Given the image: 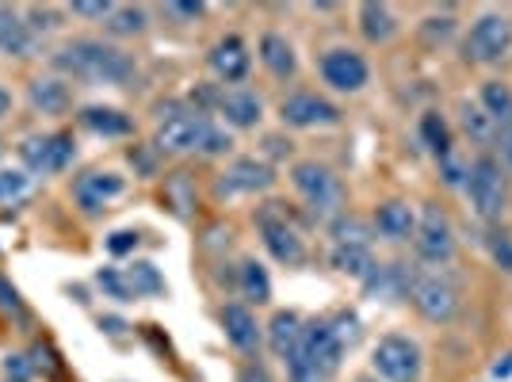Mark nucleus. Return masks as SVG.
I'll use <instances>...</instances> for the list:
<instances>
[{"label": "nucleus", "mask_w": 512, "mask_h": 382, "mask_svg": "<svg viewBox=\"0 0 512 382\" xmlns=\"http://www.w3.org/2000/svg\"><path fill=\"white\" fill-rule=\"evenodd\" d=\"M241 295L249 298V302H256V306L272 302V279L264 272V264H256V260L241 264Z\"/></svg>", "instance_id": "obj_32"}, {"label": "nucleus", "mask_w": 512, "mask_h": 382, "mask_svg": "<svg viewBox=\"0 0 512 382\" xmlns=\"http://www.w3.org/2000/svg\"><path fill=\"white\" fill-rule=\"evenodd\" d=\"M73 157H77V142H73V134H65V130L31 134V138H23V146H20V161L35 172V176L65 172L73 165Z\"/></svg>", "instance_id": "obj_7"}, {"label": "nucleus", "mask_w": 512, "mask_h": 382, "mask_svg": "<svg viewBox=\"0 0 512 382\" xmlns=\"http://www.w3.org/2000/svg\"><path fill=\"white\" fill-rule=\"evenodd\" d=\"M8 107H12V92H8V88H0V115H8Z\"/></svg>", "instance_id": "obj_53"}, {"label": "nucleus", "mask_w": 512, "mask_h": 382, "mask_svg": "<svg viewBox=\"0 0 512 382\" xmlns=\"http://www.w3.org/2000/svg\"><path fill=\"white\" fill-rule=\"evenodd\" d=\"M409 302L417 306V314L425 321L444 325V321H451L459 314V287L448 276H440V272H425V276L413 279Z\"/></svg>", "instance_id": "obj_8"}, {"label": "nucleus", "mask_w": 512, "mask_h": 382, "mask_svg": "<svg viewBox=\"0 0 512 382\" xmlns=\"http://www.w3.org/2000/svg\"><path fill=\"white\" fill-rule=\"evenodd\" d=\"M356 382H379V379H375V375H360Z\"/></svg>", "instance_id": "obj_54"}, {"label": "nucleus", "mask_w": 512, "mask_h": 382, "mask_svg": "<svg viewBox=\"0 0 512 382\" xmlns=\"http://www.w3.org/2000/svg\"><path fill=\"white\" fill-rule=\"evenodd\" d=\"M276 184V172L268 161H256V157H237L230 169L222 172L218 180V195H253V191H268Z\"/></svg>", "instance_id": "obj_14"}, {"label": "nucleus", "mask_w": 512, "mask_h": 382, "mask_svg": "<svg viewBox=\"0 0 512 382\" xmlns=\"http://www.w3.org/2000/svg\"><path fill=\"white\" fill-rule=\"evenodd\" d=\"M299 340H302V318L295 310H279L276 318H272V325H268V348H272V356L287 363L295 356Z\"/></svg>", "instance_id": "obj_22"}, {"label": "nucleus", "mask_w": 512, "mask_h": 382, "mask_svg": "<svg viewBox=\"0 0 512 382\" xmlns=\"http://www.w3.org/2000/svg\"><path fill=\"white\" fill-rule=\"evenodd\" d=\"M165 12L176 16V20H199L207 8H203V4H165Z\"/></svg>", "instance_id": "obj_48"}, {"label": "nucleus", "mask_w": 512, "mask_h": 382, "mask_svg": "<svg viewBox=\"0 0 512 382\" xmlns=\"http://www.w3.org/2000/svg\"><path fill=\"white\" fill-rule=\"evenodd\" d=\"M237 382H272V375H268L260 363H245V367L237 371Z\"/></svg>", "instance_id": "obj_49"}, {"label": "nucleus", "mask_w": 512, "mask_h": 382, "mask_svg": "<svg viewBox=\"0 0 512 382\" xmlns=\"http://www.w3.org/2000/svg\"><path fill=\"white\" fill-rule=\"evenodd\" d=\"M375 230L386 237V241H409L413 230H417V214L406 199H386L375 211Z\"/></svg>", "instance_id": "obj_19"}, {"label": "nucleus", "mask_w": 512, "mask_h": 382, "mask_svg": "<svg viewBox=\"0 0 512 382\" xmlns=\"http://www.w3.org/2000/svg\"><path fill=\"white\" fill-rule=\"evenodd\" d=\"M291 184L306 199V207L318 222H337L344 214V188L333 176V169H325L318 161H299L291 169Z\"/></svg>", "instance_id": "obj_3"}, {"label": "nucleus", "mask_w": 512, "mask_h": 382, "mask_svg": "<svg viewBox=\"0 0 512 382\" xmlns=\"http://www.w3.org/2000/svg\"><path fill=\"white\" fill-rule=\"evenodd\" d=\"M329 264L352 279H367L375 272V256H371V249H360V245H333Z\"/></svg>", "instance_id": "obj_28"}, {"label": "nucleus", "mask_w": 512, "mask_h": 382, "mask_svg": "<svg viewBox=\"0 0 512 382\" xmlns=\"http://www.w3.org/2000/svg\"><path fill=\"white\" fill-rule=\"evenodd\" d=\"M222 329H226V340L234 344L237 352H256V344H260V325H256L249 306L230 302V306L222 310Z\"/></svg>", "instance_id": "obj_20"}, {"label": "nucleus", "mask_w": 512, "mask_h": 382, "mask_svg": "<svg viewBox=\"0 0 512 382\" xmlns=\"http://www.w3.org/2000/svg\"><path fill=\"white\" fill-rule=\"evenodd\" d=\"M207 62H211L218 81H226V85H241V81L249 77V69H253V54H249V46H245L241 35H222V39L211 46Z\"/></svg>", "instance_id": "obj_15"}, {"label": "nucleus", "mask_w": 512, "mask_h": 382, "mask_svg": "<svg viewBox=\"0 0 512 382\" xmlns=\"http://www.w3.org/2000/svg\"><path fill=\"white\" fill-rule=\"evenodd\" d=\"M329 325H333V333H337V340H341L344 348L360 340V318H356V314H348V310H341Z\"/></svg>", "instance_id": "obj_42"}, {"label": "nucleus", "mask_w": 512, "mask_h": 382, "mask_svg": "<svg viewBox=\"0 0 512 382\" xmlns=\"http://www.w3.org/2000/svg\"><path fill=\"white\" fill-rule=\"evenodd\" d=\"M360 31H363V39H367V43H390V39H394V31H398L394 12H390L386 4L367 0V4H360Z\"/></svg>", "instance_id": "obj_27"}, {"label": "nucleus", "mask_w": 512, "mask_h": 382, "mask_svg": "<svg viewBox=\"0 0 512 382\" xmlns=\"http://www.w3.org/2000/svg\"><path fill=\"white\" fill-rule=\"evenodd\" d=\"M138 230H115V234L107 237V253L111 256H127V253H134L138 249Z\"/></svg>", "instance_id": "obj_44"}, {"label": "nucleus", "mask_w": 512, "mask_h": 382, "mask_svg": "<svg viewBox=\"0 0 512 382\" xmlns=\"http://www.w3.org/2000/svg\"><path fill=\"white\" fill-rule=\"evenodd\" d=\"M279 119L295 130H310V127H337L341 123V107L329 104L318 92H295L279 104Z\"/></svg>", "instance_id": "obj_13"}, {"label": "nucleus", "mask_w": 512, "mask_h": 382, "mask_svg": "<svg viewBox=\"0 0 512 382\" xmlns=\"http://www.w3.org/2000/svg\"><path fill=\"white\" fill-rule=\"evenodd\" d=\"M214 111L234 130H253L260 123V115H264V104H260V96L249 92V88H230V92H218Z\"/></svg>", "instance_id": "obj_17"}, {"label": "nucleus", "mask_w": 512, "mask_h": 382, "mask_svg": "<svg viewBox=\"0 0 512 382\" xmlns=\"http://www.w3.org/2000/svg\"><path fill=\"white\" fill-rule=\"evenodd\" d=\"M463 188H467L470 211L482 222H501V214L509 207V176H505V165L493 153H482V157L470 161Z\"/></svg>", "instance_id": "obj_2"}, {"label": "nucleus", "mask_w": 512, "mask_h": 382, "mask_svg": "<svg viewBox=\"0 0 512 382\" xmlns=\"http://www.w3.org/2000/svg\"><path fill=\"white\" fill-rule=\"evenodd\" d=\"M413 279H417V272H409L406 264H375V272L363 279V287H367L375 298L398 302V298H409Z\"/></svg>", "instance_id": "obj_18"}, {"label": "nucleus", "mask_w": 512, "mask_h": 382, "mask_svg": "<svg viewBox=\"0 0 512 382\" xmlns=\"http://www.w3.org/2000/svg\"><path fill=\"white\" fill-rule=\"evenodd\" d=\"M478 104L501 130H512V88L501 81H486L478 92Z\"/></svg>", "instance_id": "obj_29"}, {"label": "nucleus", "mask_w": 512, "mask_h": 382, "mask_svg": "<svg viewBox=\"0 0 512 382\" xmlns=\"http://www.w3.org/2000/svg\"><path fill=\"white\" fill-rule=\"evenodd\" d=\"M0 314H8V318H20L27 321V306H23L20 291L8 283V279L0 276Z\"/></svg>", "instance_id": "obj_39"}, {"label": "nucleus", "mask_w": 512, "mask_h": 382, "mask_svg": "<svg viewBox=\"0 0 512 382\" xmlns=\"http://www.w3.org/2000/svg\"><path fill=\"white\" fill-rule=\"evenodd\" d=\"M50 62L54 69H62L77 81H88V85H127L138 73L130 54H123L119 46L100 43V39H73L62 50H54Z\"/></svg>", "instance_id": "obj_1"}, {"label": "nucleus", "mask_w": 512, "mask_h": 382, "mask_svg": "<svg viewBox=\"0 0 512 382\" xmlns=\"http://www.w3.org/2000/svg\"><path fill=\"white\" fill-rule=\"evenodd\" d=\"M96 283H100V291H104L107 298H115V302H134L127 272H119V268H100V272H96Z\"/></svg>", "instance_id": "obj_35"}, {"label": "nucleus", "mask_w": 512, "mask_h": 382, "mask_svg": "<svg viewBox=\"0 0 512 382\" xmlns=\"http://www.w3.org/2000/svg\"><path fill=\"white\" fill-rule=\"evenodd\" d=\"M486 249H490L493 264L501 268V272H512V237L505 230H490L486 234Z\"/></svg>", "instance_id": "obj_37"}, {"label": "nucleus", "mask_w": 512, "mask_h": 382, "mask_svg": "<svg viewBox=\"0 0 512 382\" xmlns=\"http://www.w3.org/2000/svg\"><path fill=\"white\" fill-rule=\"evenodd\" d=\"M111 12H115V4H107V0H100V4L77 0V4H73V16H88V20H107Z\"/></svg>", "instance_id": "obj_46"}, {"label": "nucleus", "mask_w": 512, "mask_h": 382, "mask_svg": "<svg viewBox=\"0 0 512 382\" xmlns=\"http://www.w3.org/2000/svg\"><path fill=\"white\" fill-rule=\"evenodd\" d=\"M512 50V20L501 12H486L470 23L463 39V58L474 65H497Z\"/></svg>", "instance_id": "obj_5"}, {"label": "nucleus", "mask_w": 512, "mask_h": 382, "mask_svg": "<svg viewBox=\"0 0 512 382\" xmlns=\"http://www.w3.org/2000/svg\"><path fill=\"white\" fill-rule=\"evenodd\" d=\"M417 134H421V142H425V149L440 161V157H448L451 149V127L448 119L440 115V111H425L421 115V123H417Z\"/></svg>", "instance_id": "obj_30"}, {"label": "nucleus", "mask_w": 512, "mask_h": 382, "mask_svg": "<svg viewBox=\"0 0 512 382\" xmlns=\"http://www.w3.org/2000/svg\"><path fill=\"white\" fill-rule=\"evenodd\" d=\"M425 39L428 43H444L451 31H455V20H451V12H444V16H432V20H425Z\"/></svg>", "instance_id": "obj_45"}, {"label": "nucleus", "mask_w": 512, "mask_h": 382, "mask_svg": "<svg viewBox=\"0 0 512 382\" xmlns=\"http://www.w3.org/2000/svg\"><path fill=\"white\" fill-rule=\"evenodd\" d=\"M467 172H470V165L455 149H451L448 157H440V176H444L448 188H463V184H467Z\"/></svg>", "instance_id": "obj_38"}, {"label": "nucleus", "mask_w": 512, "mask_h": 382, "mask_svg": "<svg viewBox=\"0 0 512 382\" xmlns=\"http://www.w3.org/2000/svg\"><path fill=\"white\" fill-rule=\"evenodd\" d=\"M497 146H501V165H505V169L512 172V130H501Z\"/></svg>", "instance_id": "obj_50"}, {"label": "nucleus", "mask_w": 512, "mask_h": 382, "mask_svg": "<svg viewBox=\"0 0 512 382\" xmlns=\"http://www.w3.org/2000/svg\"><path fill=\"white\" fill-rule=\"evenodd\" d=\"M0 50L12 58H31L35 54V31L31 23L20 20V12L0 8Z\"/></svg>", "instance_id": "obj_21"}, {"label": "nucleus", "mask_w": 512, "mask_h": 382, "mask_svg": "<svg viewBox=\"0 0 512 382\" xmlns=\"http://www.w3.org/2000/svg\"><path fill=\"white\" fill-rule=\"evenodd\" d=\"M31 367L43 371L46 379H58V375H62V363H58L50 344H35V348H31Z\"/></svg>", "instance_id": "obj_40"}, {"label": "nucleus", "mask_w": 512, "mask_h": 382, "mask_svg": "<svg viewBox=\"0 0 512 382\" xmlns=\"http://www.w3.org/2000/svg\"><path fill=\"white\" fill-rule=\"evenodd\" d=\"M260 62L268 65L272 73H276L279 81H287V77H295V69H299V58H295V50L291 43L276 35V31H268L264 39H260Z\"/></svg>", "instance_id": "obj_25"}, {"label": "nucleus", "mask_w": 512, "mask_h": 382, "mask_svg": "<svg viewBox=\"0 0 512 382\" xmlns=\"http://www.w3.org/2000/svg\"><path fill=\"white\" fill-rule=\"evenodd\" d=\"M459 123H463V130H467V138L474 146H497V138H501V127L482 111V104L463 100L459 104Z\"/></svg>", "instance_id": "obj_26"}, {"label": "nucleus", "mask_w": 512, "mask_h": 382, "mask_svg": "<svg viewBox=\"0 0 512 382\" xmlns=\"http://www.w3.org/2000/svg\"><path fill=\"white\" fill-rule=\"evenodd\" d=\"M413 249L425 264H448L455 256V230H451L448 214L440 207L428 203L421 218H417V230H413Z\"/></svg>", "instance_id": "obj_9"}, {"label": "nucleus", "mask_w": 512, "mask_h": 382, "mask_svg": "<svg viewBox=\"0 0 512 382\" xmlns=\"http://www.w3.org/2000/svg\"><path fill=\"white\" fill-rule=\"evenodd\" d=\"M333 230V245H360V249H371V226L356 218V214H341L337 222H329Z\"/></svg>", "instance_id": "obj_34"}, {"label": "nucleus", "mask_w": 512, "mask_h": 382, "mask_svg": "<svg viewBox=\"0 0 512 382\" xmlns=\"http://www.w3.org/2000/svg\"><path fill=\"white\" fill-rule=\"evenodd\" d=\"M127 191V180L119 176V172H100L92 169L85 176H77V184H73V199H77V207L85 214H100L115 199V195H123Z\"/></svg>", "instance_id": "obj_16"}, {"label": "nucleus", "mask_w": 512, "mask_h": 382, "mask_svg": "<svg viewBox=\"0 0 512 382\" xmlns=\"http://www.w3.org/2000/svg\"><path fill=\"white\" fill-rule=\"evenodd\" d=\"M230 146H234V142H230V134L211 123V127H207V134H203V146H199V153H207V157H218V153H226Z\"/></svg>", "instance_id": "obj_43"}, {"label": "nucleus", "mask_w": 512, "mask_h": 382, "mask_svg": "<svg viewBox=\"0 0 512 382\" xmlns=\"http://www.w3.org/2000/svg\"><path fill=\"white\" fill-rule=\"evenodd\" d=\"M127 283H130V291H134V298L165 295V279H161V272L153 268L150 260H134L127 268Z\"/></svg>", "instance_id": "obj_31"}, {"label": "nucleus", "mask_w": 512, "mask_h": 382, "mask_svg": "<svg viewBox=\"0 0 512 382\" xmlns=\"http://www.w3.org/2000/svg\"><path fill=\"white\" fill-rule=\"evenodd\" d=\"M318 69H321V77H325V85L337 88V92H360V88L371 81V65H367V58L356 54V50H348V46L325 50Z\"/></svg>", "instance_id": "obj_12"}, {"label": "nucleus", "mask_w": 512, "mask_h": 382, "mask_svg": "<svg viewBox=\"0 0 512 382\" xmlns=\"http://www.w3.org/2000/svg\"><path fill=\"white\" fill-rule=\"evenodd\" d=\"M27 20H31V31H50V27H58L54 8H27Z\"/></svg>", "instance_id": "obj_47"}, {"label": "nucleus", "mask_w": 512, "mask_h": 382, "mask_svg": "<svg viewBox=\"0 0 512 382\" xmlns=\"http://www.w3.org/2000/svg\"><path fill=\"white\" fill-rule=\"evenodd\" d=\"M146 8L138 4H115V12L104 20L107 35H142L146 31Z\"/></svg>", "instance_id": "obj_33"}, {"label": "nucleus", "mask_w": 512, "mask_h": 382, "mask_svg": "<svg viewBox=\"0 0 512 382\" xmlns=\"http://www.w3.org/2000/svg\"><path fill=\"white\" fill-rule=\"evenodd\" d=\"M81 127L92 130V134H100V138H127L130 130H134V123H130V115H123L119 107H81Z\"/></svg>", "instance_id": "obj_23"}, {"label": "nucleus", "mask_w": 512, "mask_h": 382, "mask_svg": "<svg viewBox=\"0 0 512 382\" xmlns=\"http://www.w3.org/2000/svg\"><path fill=\"white\" fill-rule=\"evenodd\" d=\"M371 367H375V379L417 382L421 379V348H417V340L402 337V333H390V337L375 344Z\"/></svg>", "instance_id": "obj_6"}, {"label": "nucleus", "mask_w": 512, "mask_h": 382, "mask_svg": "<svg viewBox=\"0 0 512 382\" xmlns=\"http://www.w3.org/2000/svg\"><path fill=\"white\" fill-rule=\"evenodd\" d=\"M100 329H104V333H111V337H119V333H127V321H119V318H100Z\"/></svg>", "instance_id": "obj_52"}, {"label": "nucleus", "mask_w": 512, "mask_h": 382, "mask_svg": "<svg viewBox=\"0 0 512 382\" xmlns=\"http://www.w3.org/2000/svg\"><path fill=\"white\" fill-rule=\"evenodd\" d=\"M299 352L306 360L318 367L321 379H329V375H337L341 371V360H344V344L337 340L333 333V325L321 318V321H306L302 325V340H299Z\"/></svg>", "instance_id": "obj_11"}, {"label": "nucleus", "mask_w": 512, "mask_h": 382, "mask_svg": "<svg viewBox=\"0 0 512 382\" xmlns=\"http://www.w3.org/2000/svg\"><path fill=\"white\" fill-rule=\"evenodd\" d=\"M211 127V119L203 111H176L169 119H161L153 149L157 153H192L203 146V134Z\"/></svg>", "instance_id": "obj_10"}, {"label": "nucleus", "mask_w": 512, "mask_h": 382, "mask_svg": "<svg viewBox=\"0 0 512 382\" xmlns=\"http://www.w3.org/2000/svg\"><path fill=\"white\" fill-rule=\"evenodd\" d=\"M493 379H512V352L493 363Z\"/></svg>", "instance_id": "obj_51"}, {"label": "nucleus", "mask_w": 512, "mask_h": 382, "mask_svg": "<svg viewBox=\"0 0 512 382\" xmlns=\"http://www.w3.org/2000/svg\"><path fill=\"white\" fill-rule=\"evenodd\" d=\"M256 230L264 237V249L272 253V260L279 264H287V268H295L306 260V241H302L299 226L291 222V214H287V203H264L260 211H256Z\"/></svg>", "instance_id": "obj_4"}, {"label": "nucleus", "mask_w": 512, "mask_h": 382, "mask_svg": "<svg viewBox=\"0 0 512 382\" xmlns=\"http://www.w3.org/2000/svg\"><path fill=\"white\" fill-rule=\"evenodd\" d=\"M27 100H31L35 111H43V115H62V111H69V104H73L69 85H62L58 77H35L31 88H27Z\"/></svg>", "instance_id": "obj_24"}, {"label": "nucleus", "mask_w": 512, "mask_h": 382, "mask_svg": "<svg viewBox=\"0 0 512 382\" xmlns=\"http://www.w3.org/2000/svg\"><path fill=\"white\" fill-rule=\"evenodd\" d=\"M35 367H31V356H20V352H8L4 356V379L8 382H31Z\"/></svg>", "instance_id": "obj_41"}, {"label": "nucleus", "mask_w": 512, "mask_h": 382, "mask_svg": "<svg viewBox=\"0 0 512 382\" xmlns=\"http://www.w3.org/2000/svg\"><path fill=\"white\" fill-rule=\"evenodd\" d=\"M27 191H31V176L27 172L20 169L0 172V203H20Z\"/></svg>", "instance_id": "obj_36"}]
</instances>
